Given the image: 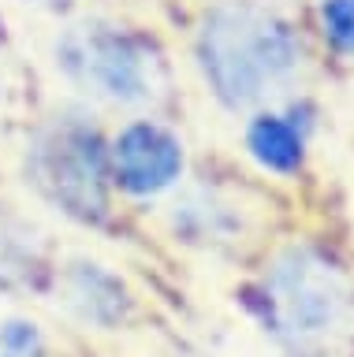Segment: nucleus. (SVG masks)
I'll return each mask as SVG.
<instances>
[{"instance_id":"obj_2","label":"nucleus","mask_w":354,"mask_h":357,"mask_svg":"<svg viewBox=\"0 0 354 357\" xmlns=\"http://www.w3.org/2000/svg\"><path fill=\"white\" fill-rule=\"evenodd\" d=\"M261 312L291 357L354 354V275L309 242L283 245L265 264Z\"/></svg>"},{"instance_id":"obj_6","label":"nucleus","mask_w":354,"mask_h":357,"mask_svg":"<svg viewBox=\"0 0 354 357\" xmlns=\"http://www.w3.org/2000/svg\"><path fill=\"white\" fill-rule=\"evenodd\" d=\"M57 290L64 312L97 331H112L127 324L135 309L127 283L97 261H71L64 272H57Z\"/></svg>"},{"instance_id":"obj_1","label":"nucleus","mask_w":354,"mask_h":357,"mask_svg":"<svg viewBox=\"0 0 354 357\" xmlns=\"http://www.w3.org/2000/svg\"><path fill=\"white\" fill-rule=\"evenodd\" d=\"M198 67L220 108L261 112L298 86L306 45L265 0H216L198 26Z\"/></svg>"},{"instance_id":"obj_10","label":"nucleus","mask_w":354,"mask_h":357,"mask_svg":"<svg viewBox=\"0 0 354 357\" xmlns=\"http://www.w3.org/2000/svg\"><path fill=\"white\" fill-rule=\"evenodd\" d=\"M0 357H49V339L30 317H0Z\"/></svg>"},{"instance_id":"obj_11","label":"nucleus","mask_w":354,"mask_h":357,"mask_svg":"<svg viewBox=\"0 0 354 357\" xmlns=\"http://www.w3.org/2000/svg\"><path fill=\"white\" fill-rule=\"evenodd\" d=\"M317 22L325 41L339 56H354V0H320Z\"/></svg>"},{"instance_id":"obj_7","label":"nucleus","mask_w":354,"mask_h":357,"mask_svg":"<svg viewBox=\"0 0 354 357\" xmlns=\"http://www.w3.org/2000/svg\"><path fill=\"white\" fill-rule=\"evenodd\" d=\"M306 145L309 130L298 119V112H280V108H261L246 123V153L253 164L272 175H298L306 164Z\"/></svg>"},{"instance_id":"obj_3","label":"nucleus","mask_w":354,"mask_h":357,"mask_svg":"<svg viewBox=\"0 0 354 357\" xmlns=\"http://www.w3.org/2000/svg\"><path fill=\"white\" fill-rule=\"evenodd\" d=\"M57 67L82 93L116 108H149L168 97V60L142 33L119 26H75L57 45Z\"/></svg>"},{"instance_id":"obj_12","label":"nucleus","mask_w":354,"mask_h":357,"mask_svg":"<svg viewBox=\"0 0 354 357\" xmlns=\"http://www.w3.org/2000/svg\"><path fill=\"white\" fill-rule=\"evenodd\" d=\"M38 4H52V8H60V4H68V0H38Z\"/></svg>"},{"instance_id":"obj_9","label":"nucleus","mask_w":354,"mask_h":357,"mask_svg":"<svg viewBox=\"0 0 354 357\" xmlns=\"http://www.w3.org/2000/svg\"><path fill=\"white\" fill-rule=\"evenodd\" d=\"M175 231L186 234L191 242H231L242 231V216L213 190H198L175 205Z\"/></svg>"},{"instance_id":"obj_4","label":"nucleus","mask_w":354,"mask_h":357,"mask_svg":"<svg viewBox=\"0 0 354 357\" xmlns=\"http://www.w3.org/2000/svg\"><path fill=\"white\" fill-rule=\"evenodd\" d=\"M30 178L52 205L75 220H101L108 208L101 145H97V134L79 123L52 127L34 142Z\"/></svg>"},{"instance_id":"obj_5","label":"nucleus","mask_w":354,"mask_h":357,"mask_svg":"<svg viewBox=\"0 0 354 357\" xmlns=\"http://www.w3.org/2000/svg\"><path fill=\"white\" fill-rule=\"evenodd\" d=\"M112 175L135 197H157L183 175V142L153 119H138L112 142Z\"/></svg>"},{"instance_id":"obj_8","label":"nucleus","mask_w":354,"mask_h":357,"mask_svg":"<svg viewBox=\"0 0 354 357\" xmlns=\"http://www.w3.org/2000/svg\"><path fill=\"white\" fill-rule=\"evenodd\" d=\"M45 275V238L23 216L0 208V290H30Z\"/></svg>"}]
</instances>
